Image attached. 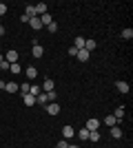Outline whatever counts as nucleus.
<instances>
[{
	"instance_id": "obj_1",
	"label": "nucleus",
	"mask_w": 133,
	"mask_h": 148,
	"mask_svg": "<svg viewBox=\"0 0 133 148\" xmlns=\"http://www.w3.org/2000/svg\"><path fill=\"white\" fill-rule=\"evenodd\" d=\"M44 111L49 113V115H58V113H60V104H58V102H49V104L44 106Z\"/></svg>"
},
{
	"instance_id": "obj_2",
	"label": "nucleus",
	"mask_w": 133,
	"mask_h": 148,
	"mask_svg": "<svg viewBox=\"0 0 133 148\" xmlns=\"http://www.w3.org/2000/svg\"><path fill=\"white\" fill-rule=\"evenodd\" d=\"M5 60L9 62V64H16V62L20 60V56H18V51H16V49H11V51H7V56H5Z\"/></svg>"
},
{
	"instance_id": "obj_3",
	"label": "nucleus",
	"mask_w": 133,
	"mask_h": 148,
	"mask_svg": "<svg viewBox=\"0 0 133 148\" xmlns=\"http://www.w3.org/2000/svg\"><path fill=\"white\" fill-rule=\"evenodd\" d=\"M25 75H27V80H29V82H33L36 77H38V69H36V66H27Z\"/></svg>"
},
{
	"instance_id": "obj_4",
	"label": "nucleus",
	"mask_w": 133,
	"mask_h": 148,
	"mask_svg": "<svg viewBox=\"0 0 133 148\" xmlns=\"http://www.w3.org/2000/svg\"><path fill=\"white\" fill-rule=\"evenodd\" d=\"M73 135H76V128H73V126H69V124L62 126V139H71Z\"/></svg>"
},
{
	"instance_id": "obj_5",
	"label": "nucleus",
	"mask_w": 133,
	"mask_h": 148,
	"mask_svg": "<svg viewBox=\"0 0 133 148\" xmlns=\"http://www.w3.org/2000/svg\"><path fill=\"white\" fill-rule=\"evenodd\" d=\"M115 88H118V93H122V95H129V84L124 80H118V82H115Z\"/></svg>"
},
{
	"instance_id": "obj_6",
	"label": "nucleus",
	"mask_w": 133,
	"mask_h": 148,
	"mask_svg": "<svg viewBox=\"0 0 133 148\" xmlns=\"http://www.w3.org/2000/svg\"><path fill=\"white\" fill-rule=\"evenodd\" d=\"M100 119H95V117H91V119H87V126H84V128H87V130H98V128H100Z\"/></svg>"
},
{
	"instance_id": "obj_7",
	"label": "nucleus",
	"mask_w": 133,
	"mask_h": 148,
	"mask_svg": "<svg viewBox=\"0 0 133 148\" xmlns=\"http://www.w3.org/2000/svg\"><path fill=\"white\" fill-rule=\"evenodd\" d=\"M31 56H33V58H42V56H44V49H42V44H40V42L31 47Z\"/></svg>"
},
{
	"instance_id": "obj_8",
	"label": "nucleus",
	"mask_w": 133,
	"mask_h": 148,
	"mask_svg": "<svg viewBox=\"0 0 133 148\" xmlns=\"http://www.w3.org/2000/svg\"><path fill=\"white\" fill-rule=\"evenodd\" d=\"M42 88H44V93H49V91H56V82L51 80V77H47V80L42 82Z\"/></svg>"
},
{
	"instance_id": "obj_9",
	"label": "nucleus",
	"mask_w": 133,
	"mask_h": 148,
	"mask_svg": "<svg viewBox=\"0 0 133 148\" xmlns=\"http://www.w3.org/2000/svg\"><path fill=\"white\" fill-rule=\"evenodd\" d=\"M29 25H31V29H33V31L42 29V22H40V18H38V16H33V18H29Z\"/></svg>"
},
{
	"instance_id": "obj_10",
	"label": "nucleus",
	"mask_w": 133,
	"mask_h": 148,
	"mask_svg": "<svg viewBox=\"0 0 133 148\" xmlns=\"http://www.w3.org/2000/svg\"><path fill=\"white\" fill-rule=\"evenodd\" d=\"M33 9H36V16H44V13H47V5H44V2H40V5H33Z\"/></svg>"
},
{
	"instance_id": "obj_11",
	"label": "nucleus",
	"mask_w": 133,
	"mask_h": 148,
	"mask_svg": "<svg viewBox=\"0 0 133 148\" xmlns=\"http://www.w3.org/2000/svg\"><path fill=\"white\" fill-rule=\"evenodd\" d=\"M89 56H91V53H89V51H84V49H78V53H76V58H78L80 62H87Z\"/></svg>"
},
{
	"instance_id": "obj_12",
	"label": "nucleus",
	"mask_w": 133,
	"mask_h": 148,
	"mask_svg": "<svg viewBox=\"0 0 133 148\" xmlns=\"http://www.w3.org/2000/svg\"><path fill=\"white\" fill-rule=\"evenodd\" d=\"M22 104H25V106H33V104H36V97L27 93V95H22Z\"/></svg>"
},
{
	"instance_id": "obj_13",
	"label": "nucleus",
	"mask_w": 133,
	"mask_h": 148,
	"mask_svg": "<svg viewBox=\"0 0 133 148\" xmlns=\"http://www.w3.org/2000/svg\"><path fill=\"white\" fill-rule=\"evenodd\" d=\"M109 133H111V137H113V139H120V137H122V128H120V126H111V130H109Z\"/></svg>"
},
{
	"instance_id": "obj_14",
	"label": "nucleus",
	"mask_w": 133,
	"mask_h": 148,
	"mask_svg": "<svg viewBox=\"0 0 133 148\" xmlns=\"http://www.w3.org/2000/svg\"><path fill=\"white\" fill-rule=\"evenodd\" d=\"M36 104H40V106H47V104H49V102H47V93L36 95Z\"/></svg>"
},
{
	"instance_id": "obj_15",
	"label": "nucleus",
	"mask_w": 133,
	"mask_h": 148,
	"mask_svg": "<svg viewBox=\"0 0 133 148\" xmlns=\"http://www.w3.org/2000/svg\"><path fill=\"white\" fill-rule=\"evenodd\" d=\"M40 22H42V27L51 25V22H53V18H51V13L47 11V13H44V16H40Z\"/></svg>"
},
{
	"instance_id": "obj_16",
	"label": "nucleus",
	"mask_w": 133,
	"mask_h": 148,
	"mask_svg": "<svg viewBox=\"0 0 133 148\" xmlns=\"http://www.w3.org/2000/svg\"><path fill=\"white\" fill-rule=\"evenodd\" d=\"M5 91L7 93H18V84H16V82H7V84H5Z\"/></svg>"
},
{
	"instance_id": "obj_17",
	"label": "nucleus",
	"mask_w": 133,
	"mask_h": 148,
	"mask_svg": "<svg viewBox=\"0 0 133 148\" xmlns=\"http://www.w3.org/2000/svg\"><path fill=\"white\" fill-rule=\"evenodd\" d=\"M76 135H78V139L87 142V139H89V130L87 128H80V130H76Z\"/></svg>"
},
{
	"instance_id": "obj_18",
	"label": "nucleus",
	"mask_w": 133,
	"mask_h": 148,
	"mask_svg": "<svg viewBox=\"0 0 133 148\" xmlns=\"http://www.w3.org/2000/svg\"><path fill=\"white\" fill-rule=\"evenodd\" d=\"M100 137H102V135L98 133V130H89V142L95 144V142H100Z\"/></svg>"
},
{
	"instance_id": "obj_19",
	"label": "nucleus",
	"mask_w": 133,
	"mask_h": 148,
	"mask_svg": "<svg viewBox=\"0 0 133 148\" xmlns=\"http://www.w3.org/2000/svg\"><path fill=\"white\" fill-rule=\"evenodd\" d=\"M95 47H98V42H93V40H84V51H89V53H91Z\"/></svg>"
},
{
	"instance_id": "obj_20",
	"label": "nucleus",
	"mask_w": 133,
	"mask_h": 148,
	"mask_svg": "<svg viewBox=\"0 0 133 148\" xmlns=\"http://www.w3.org/2000/svg\"><path fill=\"white\" fill-rule=\"evenodd\" d=\"M104 124H107L109 128H111V126H118V119H115L113 115H107V117H104Z\"/></svg>"
},
{
	"instance_id": "obj_21",
	"label": "nucleus",
	"mask_w": 133,
	"mask_h": 148,
	"mask_svg": "<svg viewBox=\"0 0 133 148\" xmlns=\"http://www.w3.org/2000/svg\"><path fill=\"white\" fill-rule=\"evenodd\" d=\"M113 117L118 119V122H120V119L124 117V106H118V108H115V113H113Z\"/></svg>"
},
{
	"instance_id": "obj_22",
	"label": "nucleus",
	"mask_w": 133,
	"mask_h": 148,
	"mask_svg": "<svg viewBox=\"0 0 133 148\" xmlns=\"http://www.w3.org/2000/svg\"><path fill=\"white\" fill-rule=\"evenodd\" d=\"M25 16H29V18H33V16H36V9H33V5H25Z\"/></svg>"
},
{
	"instance_id": "obj_23",
	"label": "nucleus",
	"mask_w": 133,
	"mask_h": 148,
	"mask_svg": "<svg viewBox=\"0 0 133 148\" xmlns=\"http://www.w3.org/2000/svg\"><path fill=\"white\" fill-rule=\"evenodd\" d=\"M76 49H84V38L82 36H76V44H73Z\"/></svg>"
},
{
	"instance_id": "obj_24",
	"label": "nucleus",
	"mask_w": 133,
	"mask_h": 148,
	"mask_svg": "<svg viewBox=\"0 0 133 148\" xmlns=\"http://www.w3.org/2000/svg\"><path fill=\"white\" fill-rule=\"evenodd\" d=\"M29 88H31V84H29V82H22V86H18V91L22 93V95H27V93H29Z\"/></svg>"
},
{
	"instance_id": "obj_25",
	"label": "nucleus",
	"mask_w": 133,
	"mask_h": 148,
	"mask_svg": "<svg viewBox=\"0 0 133 148\" xmlns=\"http://www.w3.org/2000/svg\"><path fill=\"white\" fill-rule=\"evenodd\" d=\"M47 102H58V93L56 91H49V93H47Z\"/></svg>"
},
{
	"instance_id": "obj_26",
	"label": "nucleus",
	"mask_w": 133,
	"mask_h": 148,
	"mask_svg": "<svg viewBox=\"0 0 133 148\" xmlns=\"http://www.w3.org/2000/svg\"><path fill=\"white\" fill-rule=\"evenodd\" d=\"M122 38H124V40H131V38H133V29H131V27L122 31Z\"/></svg>"
},
{
	"instance_id": "obj_27",
	"label": "nucleus",
	"mask_w": 133,
	"mask_h": 148,
	"mask_svg": "<svg viewBox=\"0 0 133 148\" xmlns=\"http://www.w3.org/2000/svg\"><path fill=\"white\" fill-rule=\"evenodd\" d=\"M29 95H33V97H36V95H40V86H38V84H31V88H29Z\"/></svg>"
},
{
	"instance_id": "obj_28",
	"label": "nucleus",
	"mask_w": 133,
	"mask_h": 148,
	"mask_svg": "<svg viewBox=\"0 0 133 148\" xmlns=\"http://www.w3.org/2000/svg\"><path fill=\"white\" fill-rule=\"evenodd\" d=\"M9 71H11L13 75H18L20 71H22V69H20V64H18V62H16V64H11V66H9Z\"/></svg>"
},
{
	"instance_id": "obj_29",
	"label": "nucleus",
	"mask_w": 133,
	"mask_h": 148,
	"mask_svg": "<svg viewBox=\"0 0 133 148\" xmlns=\"http://www.w3.org/2000/svg\"><path fill=\"white\" fill-rule=\"evenodd\" d=\"M47 31H49V33H56V31H58V25H56V22H51V25H47Z\"/></svg>"
},
{
	"instance_id": "obj_30",
	"label": "nucleus",
	"mask_w": 133,
	"mask_h": 148,
	"mask_svg": "<svg viewBox=\"0 0 133 148\" xmlns=\"http://www.w3.org/2000/svg\"><path fill=\"white\" fill-rule=\"evenodd\" d=\"M9 66H11V64H9L7 60H2V62H0V71H9Z\"/></svg>"
},
{
	"instance_id": "obj_31",
	"label": "nucleus",
	"mask_w": 133,
	"mask_h": 148,
	"mask_svg": "<svg viewBox=\"0 0 133 148\" xmlns=\"http://www.w3.org/2000/svg\"><path fill=\"white\" fill-rule=\"evenodd\" d=\"M67 146H69V139H60L56 148H67Z\"/></svg>"
},
{
	"instance_id": "obj_32",
	"label": "nucleus",
	"mask_w": 133,
	"mask_h": 148,
	"mask_svg": "<svg viewBox=\"0 0 133 148\" xmlns=\"http://www.w3.org/2000/svg\"><path fill=\"white\" fill-rule=\"evenodd\" d=\"M5 13H7V5H5V2H0V16H5Z\"/></svg>"
},
{
	"instance_id": "obj_33",
	"label": "nucleus",
	"mask_w": 133,
	"mask_h": 148,
	"mask_svg": "<svg viewBox=\"0 0 133 148\" xmlns=\"http://www.w3.org/2000/svg\"><path fill=\"white\" fill-rule=\"evenodd\" d=\"M0 36H5V27L0 25Z\"/></svg>"
},
{
	"instance_id": "obj_34",
	"label": "nucleus",
	"mask_w": 133,
	"mask_h": 148,
	"mask_svg": "<svg viewBox=\"0 0 133 148\" xmlns=\"http://www.w3.org/2000/svg\"><path fill=\"white\" fill-rule=\"evenodd\" d=\"M5 84H7V82H5V80H0V88H5Z\"/></svg>"
},
{
	"instance_id": "obj_35",
	"label": "nucleus",
	"mask_w": 133,
	"mask_h": 148,
	"mask_svg": "<svg viewBox=\"0 0 133 148\" xmlns=\"http://www.w3.org/2000/svg\"><path fill=\"white\" fill-rule=\"evenodd\" d=\"M67 148H80V146H76V144H69V146H67Z\"/></svg>"
},
{
	"instance_id": "obj_36",
	"label": "nucleus",
	"mask_w": 133,
	"mask_h": 148,
	"mask_svg": "<svg viewBox=\"0 0 133 148\" xmlns=\"http://www.w3.org/2000/svg\"><path fill=\"white\" fill-rule=\"evenodd\" d=\"M2 60H5V56H2V53H0V62H2Z\"/></svg>"
},
{
	"instance_id": "obj_37",
	"label": "nucleus",
	"mask_w": 133,
	"mask_h": 148,
	"mask_svg": "<svg viewBox=\"0 0 133 148\" xmlns=\"http://www.w3.org/2000/svg\"><path fill=\"white\" fill-rule=\"evenodd\" d=\"M0 73H2V71H0Z\"/></svg>"
}]
</instances>
